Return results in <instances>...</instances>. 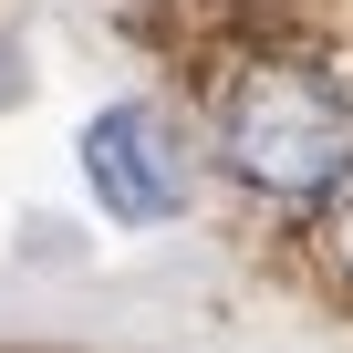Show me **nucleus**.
<instances>
[{
  "instance_id": "1",
  "label": "nucleus",
  "mask_w": 353,
  "mask_h": 353,
  "mask_svg": "<svg viewBox=\"0 0 353 353\" xmlns=\"http://www.w3.org/2000/svg\"><path fill=\"white\" fill-rule=\"evenodd\" d=\"M219 166L250 198L312 208L353 176V94L312 63H250L219 94Z\"/></svg>"
},
{
  "instance_id": "2",
  "label": "nucleus",
  "mask_w": 353,
  "mask_h": 353,
  "mask_svg": "<svg viewBox=\"0 0 353 353\" xmlns=\"http://www.w3.org/2000/svg\"><path fill=\"white\" fill-rule=\"evenodd\" d=\"M83 176L114 219H176L188 208V156H176V135L145 104H104L83 125Z\"/></svg>"
},
{
  "instance_id": "3",
  "label": "nucleus",
  "mask_w": 353,
  "mask_h": 353,
  "mask_svg": "<svg viewBox=\"0 0 353 353\" xmlns=\"http://www.w3.org/2000/svg\"><path fill=\"white\" fill-rule=\"evenodd\" d=\"M322 239H332V260L353 270V176H343V188H332V208H322Z\"/></svg>"
}]
</instances>
